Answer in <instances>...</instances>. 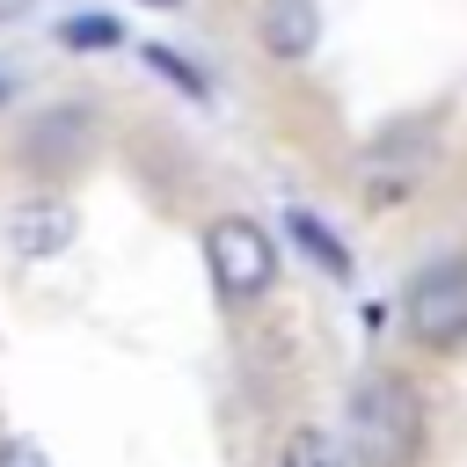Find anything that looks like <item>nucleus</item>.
Instances as JSON below:
<instances>
[{
	"mask_svg": "<svg viewBox=\"0 0 467 467\" xmlns=\"http://www.w3.org/2000/svg\"><path fill=\"white\" fill-rule=\"evenodd\" d=\"M423 452V401L401 372H365L350 394V460L358 467H416Z\"/></svg>",
	"mask_w": 467,
	"mask_h": 467,
	"instance_id": "obj_1",
	"label": "nucleus"
},
{
	"mask_svg": "<svg viewBox=\"0 0 467 467\" xmlns=\"http://www.w3.org/2000/svg\"><path fill=\"white\" fill-rule=\"evenodd\" d=\"M204 263H212L219 299H234V306H248V299H263L277 285V241L255 219H241V212L204 226Z\"/></svg>",
	"mask_w": 467,
	"mask_h": 467,
	"instance_id": "obj_2",
	"label": "nucleus"
},
{
	"mask_svg": "<svg viewBox=\"0 0 467 467\" xmlns=\"http://www.w3.org/2000/svg\"><path fill=\"white\" fill-rule=\"evenodd\" d=\"M401 321L423 350H460L467 343V255H445V263L416 270L409 299H401Z\"/></svg>",
	"mask_w": 467,
	"mask_h": 467,
	"instance_id": "obj_3",
	"label": "nucleus"
},
{
	"mask_svg": "<svg viewBox=\"0 0 467 467\" xmlns=\"http://www.w3.org/2000/svg\"><path fill=\"white\" fill-rule=\"evenodd\" d=\"M88 146H95V117H88L80 102H51V109L29 117V131H22V161L44 168V175H66L73 161H88Z\"/></svg>",
	"mask_w": 467,
	"mask_h": 467,
	"instance_id": "obj_4",
	"label": "nucleus"
},
{
	"mask_svg": "<svg viewBox=\"0 0 467 467\" xmlns=\"http://www.w3.org/2000/svg\"><path fill=\"white\" fill-rule=\"evenodd\" d=\"M73 234H80V212H73V197H58V190L22 197V204H15V219H7V241H15V255H22V263H51V255H66V248H73Z\"/></svg>",
	"mask_w": 467,
	"mask_h": 467,
	"instance_id": "obj_5",
	"label": "nucleus"
},
{
	"mask_svg": "<svg viewBox=\"0 0 467 467\" xmlns=\"http://www.w3.org/2000/svg\"><path fill=\"white\" fill-rule=\"evenodd\" d=\"M255 36H263L270 58L299 66V58H314V44H321V7H314V0H263Z\"/></svg>",
	"mask_w": 467,
	"mask_h": 467,
	"instance_id": "obj_6",
	"label": "nucleus"
},
{
	"mask_svg": "<svg viewBox=\"0 0 467 467\" xmlns=\"http://www.w3.org/2000/svg\"><path fill=\"white\" fill-rule=\"evenodd\" d=\"M277 467H350V452H343V438H336V431L299 423V431L277 445Z\"/></svg>",
	"mask_w": 467,
	"mask_h": 467,
	"instance_id": "obj_7",
	"label": "nucleus"
},
{
	"mask_svg": "<svg viewBox=\"0 0 467 467\" xmlns=\"http://www.w3.org/2000/svg\"><path fill=\"white\" fill-rule=\"evenodd\" d=\"M124 29H117V15H66L58 22V44L66 51H109Z\"/></svg>",
	"mask_w": 467,
	"mask_h": 467,
	"instance_id": "obj_8",
	"label": "nucleus"
},
{
	"mask_svg": "<svg viewBox=\"0 0 467 467\" xmlns=\"http://www.w3.org/2000/svg\"><path fill=\"white\" fill-rule=\"evenodd\" d=\"M285 226H292V234H299V248H306V255H314V263H328V270H336V277H350V255H343V248H336V234H328V226H321V219H314V212H292V219H285Z\"/></svg>",
	"mask_w": 467,
	"mask_h": 467,
	"instance_id": "obj_9",
	"label": "nucleus"
},
{
	"mask_svg": "<svg viewBox=\"0 0 467 467\" xmlns=\"http://www.w3.org/2000/svg\"><path fill=\"white\" fill-rule=\"evenodd\" d=\"M139 58H146L153 73H168L175 88H190V95H204V73H190V66H182V51H168V44H146Z\"/></svg>",
	"mask_w": 467,
	"mask_h": 467,
	"instance_id": "obj_10",
	"label": "nucleus"
},
{
	"mask_svg": "<svg viewBox=\"0 0 467 467\" xmlns=\"http://www.w3.org/2000/svg\"><path fill=\"white\" fill-rule=\"evenodd\" d=\"M0 467H51V452L36 438H0Z\"/></svg>",
	"mask_w": 467,
	"mask_h": 467,
	"instance_id": "obj_11",
	"label": "nucleus"
},
{
	"mask_svg": "<svg viewBox=\"0 0 467 467\" xmlns=\"http://www.w3.org/2000/svg\"><path fill=\"white\" fill-rule=\"evenodd\" d=\"M22 7H29V0H0V22H15V15H22Z\"/></svg>",
	"mask_w": 467,
	"mask_h": 467,
	"instance_id": "obj_12",
	"label": "nucleus"
},
{
	"mask_svg": "<svg viewBox=\"0 0 467 467\" xmlns=\"http://www.w3.org/2000/svg\"><path fill=\"white\" fill-rule=\"evenodd\" d=\"M146 7H182V0H146Z\"/></svg>",
	"mask_w": 467,
	"mask_h": 467,
	"instance_id": "obj_13",
	"label": "nucleus"
}]
</instances>
